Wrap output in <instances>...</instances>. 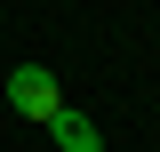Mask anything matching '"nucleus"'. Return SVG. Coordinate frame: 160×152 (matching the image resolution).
<instances>
[{"instance_id":"obj_1","label":"nucleus","mask_w":160,"mask_h":152,"mask_svg":"<svg viewBox=\"0 0 160 152\" xmlns=\"http://www.w3.org/2000/svg\"><path fill=\"white\" fill-rule=\"evenodd\" d=\"M8 104H16L24 120H48V112L64 104V88H56L48 64H16V72H8Z\"/></svg>"},{"instance_id":"obj_2","label":"nucleus","mask_w":160,"mask_h":152,"mask_svg":"<svg viewBox=\"0 0 160 152\" xmlns=\"http://www.w3.org/2000/svg\"><path fill=\"white\" fill-rule=\"evenodd\" d=\"M40 128L56 136V152H104V128H96L88 112H72V104H56V112L40 120Z\"/></svg>"}]
</instances>
